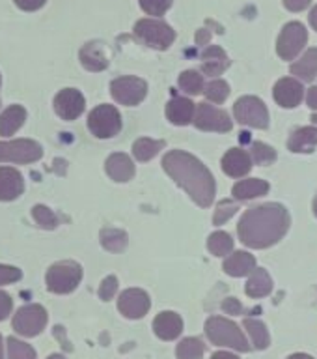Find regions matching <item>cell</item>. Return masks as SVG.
<instances>
[{"label": "cell", "instance_id": "cell-43", "mask_svg": "<svg viewBox=\"0 0 317 359\" xmlns=\"http://www.w3.org/2000/svg\"><path fill=\"white\" fill-rule=\"evenodd\" d=\"M11 309H13V302H11V297L8 296L6 292L0 290V322L10 316Z\"/></svg>", "mask_w": 317, "mask_h": 359}, {"label": "cell", "instance_id": "cell-41", "mask_svg": "<svg viewBox=\"0 0 317 359\" xmlns=\"http://www.w3.org/2000/svg\"><path fill=\"white\" fill-rule=\"evenodd\" d=\"M118 292V279L114 275H108L106 279H103L99 286V297L103 302H111L112 297L116 296Z\"/></svg>", "mask_w": 317, "mask_h": 359}, {"label": "cell", "instance_id": "cell-52", "mask_svg": "<svg viewBox=\"0 0 317 359\" xmlns=\"http://www.w3.org/2000/svg\"><path fill=\"white\" fill-rule=\"evenodd\" d=\"M47 359H66V358H64L62 353H50V355Z\"/></svg>", "mask_w": 317, "mask_h": 359}, {"label": "cell", "instance_id": "cell-37", "mask_svg": "<svg viewBox=\"0 0 317 359\" xmlns=\"http://www.w3.org/2000/svg\"><path fill=\"white\" fill-rule=\"evenodd\" d=\"M6 344H8V358L10 359H36L34 348L27 344V342L10 337Z\"/></svg>", "mask_w": 317, "mask_h": 359}, {"label": "cell", "instance_id": "cell-20", "mask_svg": "<svg viewBox=\"0 0 317 359\" xmlns=\"http://www.w3.org/2000/svg\"><path fill=\"white\" fill-rule=\"evenodd\" d=\"M230 66L228 55L224 53L218 45H211L202 53V72L209 75V77H217L223 75Z\"/></svg>", "mask_w": 317, "mask_h": 359}, {"label": "cell", "instance_id": "cell-44", "mask_svg": "<svg viewBox=\"0 0 317 359\" xmlns=\"http://www.w3.org/2000/svg\"><path fill=\"white\" fill-rule=\"evenodd\" d=\"M47 0H15L17 8H21L22 11H36L39 8H43Z\"/></svg>", "mask_w": 317, "mask_h": 359}, {"label": "cell", "instance_id": "cell-9", "mask_svg": "<svg viewBox=\"0 0 317 359\" xmlns=\"http://www.w3.org/2000/svg\"><path fill=\"white\" fill-rule=\"evenodd\" d=\"M47 322H49V314L45 307L38 303H30L17 311L13 316V330L22 337H36L45 330Z\"/></svg>", "mask_w": 317, "mask_h": 359}, {"label": "cell", "instance_id": "cell-8", "mask_svg": "<svg viewBox=\"0 0 317 359\" xmlns=\"http://www.w3.org/2000/svg\"><path fill=\"white\" fill-rule=\"evenodd\" d=\"M307 43L308 32L304 25L291 21L282 28V32L276 39V53H279L282 60H293V58L301 55V50L307 47Z\"/></svg>", "mask_w": 317, "mask_h": 359}, {"label": "cell", "instance_id": "cell-3", "mask_svg": "<svg viewBox=\"0 0 317 359\" xmlns=\"http://www.w3.org/2000/svg\"><path fill=\"white\" fill-rule=\"evenodd\" d=\"M206 335L215 346L234 348L237 352H248L251 344L246 341L245 333L235 322L223 316H211L206 322Z\"/></svg>", "mask_w": 317, "mask_h": 359}, {"label": "cell", "instance_id": "cell-42", "mask_svg": "<svg viewBox=\"0 0 317 359\" xmlns=\"http://www.w3.org/2000/svg\"><path fill=\"white\" fill-rule=\"evenodd\" d=\"M22 273L19 268H13V266H4L0 264V286L11 285V283H17L21 279Z\"/></svg>", "mask_w": 317, "mask_h": 359}, {"label": "cell", "instance_id": "cell-7", "mask_svg": "<svg viewBox=\"0 0 317 359\" xmlns=\"http://www.w3.org/2000/svg\"><path fill=\"white\" fill-rule=\"evenodd\" d=\"M88 129L97 139H111L122 131V114L114 105H99L90 112Z\"/></svg>", "mask_w": 317, "mask_h": 359}, {"label": "cell", "instance_id": "cell-14", "mask_svg": "<svg viewBox=\"0 0 317 359\" xmlns=\"http://www.w3.org/2000/svg\"><path fill=\"white\" fill-rule=\"evenodd\" d=\"M84 107H86L84 95L75 88L60 90L55 97L56 114H58L62 120H67V122L77 120V118L84 112Z\"/></svg>", "mask_w": 317, "mask_h": 359}, {"label": "cell", "instance_id": "cell-53", "mask_svg": "<svg viewBox=\"0 0 317 359\" xmlns=\"http://www.w3.org/2000/svg\"><path fill=\"white\" fill-rule=\"evenodd\" d=\"M0 359H4V344H2V335H0Z\"/></svg>", "mask_w": 317, "mask_h": 359}, {"label": "cell", "instance_id": "cell-48", "mask_svg": "<svg viewBox=\"0 0 317 359\" xmlns=\"http://www.w3.org/2000/svg\"><path fill=\"white\" fill-rule=\"evenodd\" d=\"M211 359H239V358L230 352H217V353H213Z\"/></svg>", "mask_w": 317, "mask_h": 359}, {"label": "cell", "instance_id": "cell-5", "mask_svg": "<svg viewBox=\"0 0 317 359\" xmlns=\"http://www.w3.org/2000/svg\"><path fill=\"white\" fill-rule=\"evenodd\" d=\"M136 39L153 49L164 50L174 43L176 32L161 19H140L133 28Z\"/></svg>", "mask_w": 317, "mask_h": 359}, {"label": "cell", "instance_id": "cell-18", "mask_svg": "<svg viewBox=\"0 0 317 359\" xmlns=\"http://www.w3.org/2000/svg\"><path fill=\"white\" fill-rule=\"evenodd\" d=\"M24 191L21 172L11 167H0V201H15Z\"/></svg>", "mask_w": 317, "mask_h": 359}, {"label": "cell", "instance_id": "cell-47", "mask_svg": "<svg viewBox=\"0 0 317 359\" xmlns=\"http://www.w3.org/2000/svg\"><path fill=\"white\" fill-rule=\"evenodd\" d=\"M307 103H308V107H310V109H317V86L308 88Z\"/></svg>", "mask_w": 317, "mask_h": 359}, {"label": "cell", "instance_id": "cell-45", "mask_svg": "<svg viewBox=\"0 0 317 359\" xmlns=\"http://www.w3.org/2000/svg\"><path fill=\"white\" fill-rule=\"evenodd\" d=\"M223 309L226 311V314H241V311H243L241 303L237 302L235 297H228V299L223 303Z\"/></svg>", "mask_w": 317, "mask_h": 359}, {"label": "cell", "instance_id": "cell-19", "mask_svg": "<svg viewBox=\"0 0 317 359\" xmlns=\"http://www.w3.org/2000/svg\"><path fill=\"white\" fill-rule=\"evenodd\" d=\"M196 105L187 97H172L167 103V118L174 126H189L195 122Z\"/></svg>", "mask_w": 317, "mask_h": 359}, {"label": "cell", "instance_id": "cell-21", "mask_svg": "<svg viewBox=\"0 0 317 359\" xmlns=\"http://www.w3.org/2000/svg\"><path fill=\"white\" fill-rule=\"evenodd\" d=\"M106 174L111 176L114 182H129L134 176V163L127 154H112L105 163Z\"/></svg>", "mask_w": 317, "mask_h": 359}, {"label": "cell", "instance_id": "cell-2", "mask_svg": "<svg viewBox=\"0 0 317 359\" xmlns=\"http://www.w3.org/2000/svg\"><path fill=\"white\" fill-rule=\"evenodd\" d=\"M162 168L176 184L189 193L198 206H211L217 193V184L209 168L200 159L183 150H172L162 157Z\"/></svg>", "mask_w": 317, "mask_h": 359}, {"label": "cell", "instance_id": "cell-10", "mask_svg": "<svg viewBox=\"0 0 317 359\" xmlns=\"http://www.w3.org/2000/svg\"><path fill=\"white\" fill-rule=\"evenodd\" d=\"M43 150L36 140L17 139L10 142H0V163H34L41 159Z\"/></svg>", "mask_w": 317, "mask_h": 359}, {"label": "cell", "instance_id": "cell-12", "mask_svg": "<svg viewBox=\"0 0 317 359\" xmlns=\"http://www.w3.org/2000/svg\"><path fill=\"white\" fill-rule=\"evenodd\" d=\"M112 97L122 105L134 107L142 103L148 94V84L139 77H120L111 83Z\"/></svg>", "mask_w": 317, "mask_h": 359}, {"label": "cell", "instance_id": "cell-26", "mask_svg": "<svg viewBox=\"0 0 317 359\" xmlns=\"http://www.w3.org/2000/svg\"><path fill=\"white\" fill-rule=\"evenodd\" d=\"M291 73H293L299 81L312 83L314 79L317 77V47L308 49L295 64H291Z\"/></svg>", "mask_w": 317, "mask_h": 359}, {"label": "cell", "instance_id": "cell-1", "mask_svg": "<svg viewBox=\"0 0 317 359\" xmlns=\"http://www.w3.org/2000/svg\"><path fill=\"white\" fill-rule=\"evenodd\" d=\"M291 219L290 213L282 204L269 202L262 206L248 208L239 224L237 234L241 241L251 249H267V247L279 243L290 230Z\"/></svg>", "mask_w": 317, "mask_h": 359}, {"label": "cell", "instance_id": "cell-15", "mask_svg": "<svg viewBox=\"0 0 317 359\" xmlns=\"http://www.w3.org/2000/svg\"><path fill=\"white\" fill-rule=\"evenodd\" d=\"M273 95L274 101L280 107H284V109H295L297 105H301L302 97H304V86H302L299 79L284 77L274 84Z\"/></svg>", "mask_w": 317, "mask_h": 359}, {"label": "cell", "instance_id": "cell-11", "mask_svg": "<svg viewBox=\"0 0 317 359\" xmlns=\"http://www.w3.org/2000/svg\"><path fill=\"white\" fill-rule=\"evenodd\" d=\"M192 123L202 131H217V133H228L234 128L228 112L215 105H209L207 101L196 105L195 122Z\"/></svg>", "mask_w": 317, "mask_h": 359}, {"label": "cell", "instance_id": "cell-33", "mask_svg": "<svg viewBox=\"0 0 317 359\" xmlns=\"http://www.w3.org/2000/svg\"><path fill=\"white\" fill-rule=\"evenodd\" d=\"M207 249L215 255V257H226L230 252L234 251V240L232 236L226 232H213L207 240Z\"/></svg>", "mask_w": 317, "mask_h": 359}, {"label": "cell", "instance_id": "cell-40", "mask_svg": "<svg viewBox=\"0 0 317 359\" xmlns=\"http://www.w3.org/2000/svg\"><path fill=\"white\" fill-rule=\"evenodd\" d=\"M239 210V204L232 201H223L217 204V210H215V217H213V223L215 224H223L226 223L234 213H237Z\"/></svg>", "mask_w": 317, "mask_h": 359}, {"label": "cell", "instance_id": "cell-39", "mask_svg": "<svg viewBox=\"0 0 317 359\" xmlns=\"http://www.w3.org/2000/svg\"><path fill=\"white\" fill-rule=\"evenodd\" d=\"M174 0H140V8L151 17H161L164 15Z\"/></svg>", "mask_w": 317, "mask_h": 359}, {"label": "cell", "instance_id": "cell-35", "mask_svg": "<svg viewBox=\"0 0 317 359\" xmlns=\"http://www.w3.org/2000/svg\"><path fill=\"white\" fill-rule=\"evenodd\" d=\"M252 161L256 163V165H271V163L276 161V150H274L273 146L265 144V142H252V150H251Z\"/></svg>", "mask_w": 317, "mask_h": 359}, {"label": "cell", "instance_id": "cell-46", "mask_svg": "<svg viewBox=\"0 0 317 359\" xmlns=\"http://www.w3.org/2000/svg\"><path fill=\"white\" fill-rule=\"evenodd\" d=\"M312 0H284V6L290 11H302L307 10L308 6H310Z\"/></svg>", "mask_w": 317, "mask_h": 359}, {"label": "cell", "instance_id": "cell-28", "mask_svg": "<svg viewBox=\"0 0 317 359\" xmlns=\"http://www.w3.org/2000/svg\"><path fill=\"white\" fill-rule=\"evenodd\" d=\"M24 120H27V111L21 105H11L0 114V135L10 137V135L17 133Z\"/></svg>", "mask_w": 317, "mask_h": 359}, {"label": "cell", "instance_id": "cell-17", "mask_svg": "<svg viewBox=\"0 0 317 359\" xmlns=\"http://www.w3.org/2000/svg\"><path fill=\"white\" fill-rule=\"evenodd\" d=\"M153 331L161 341H174L183 331V320L172 311H164V313L157 314L153 320Z\"/></svg>", "mask_w": 317, "mask_h": 359}, {"label": "cell", "instance_id": "cell-29", "mask_svg": "<svg viewBox=\"0 0 317 359\" xmlns=\"http://www.w3.org/2000/svg\"><path fill=\"white\" fill-rule=\"evenodd\" d=\"M164 148V140H153L148 137L134 140L133 144V156L136 157V161H150L151 157H155L159 151Z\"/></svg>", "mask_w": 317, "mask_h": 359}, {"label": "cell", "instance_id": "cell-6", "mask_svg": "<svg viewBox=\"0 0 317 359\" xmlns=\"http://www.w3.org/2000/svg\"><path fill=\"white\" fill-rule=\"evenodd\" d=\"M235 120L241 126H248V128L256 129H267L269 128V111L265 103L256 95H243L235 101L234 105Z\"/></svg>", "mask_w": 317, "mask_h": 359}, {"label": "cell", "instance_id": "cell-4", "mask_svg": "<svg viewBox=\"0 0 317 359\" xmlns=\"http://www.w3.org/2000/svg\"><path fill=\"white\" fill-rule=\"evenodd\" d=\"M83 268L73 260L52 264L47 271V288L52 294H69L80 285Z\"/></svg>", "mask_w": 317, "mask_h": 359}, {"label": "cell", "instance_id": "cell-32", "mask_svg": "<svg viewBox=\"0 0 317 359\" xmlns=\"http://www.w3.org/2000/svg\"><path fill=\"white\" fill-rule=\"evenodd\" d=\"M101 245L111 252H122L127 247V234L118 229H105L101 232Z\"/></svg>", "mask_w": 317, "mask_h": 359}, {"label": "cell", "instance_id": "cell-49", "mask_svg": "<svg viewBox=\"0 0 317 359\" xmlns=\"http://www.w3.org/2000/svg\"><path fill=\"white\" fill-rule=\"evenodd\" d=\"M308 21H310L312 28L317 32V6H316V8H314L312 11H310V15H308Z\"/></svg>", "mask_w": 317, "mask_h": 359}, {"label": "cell", "instance_id": "cell-31", "mask_svg": "<svg viewBox=\"0 0 317 359\" xmlns=\"http://www.w3.org/2000/svg\"><path fill=\"white\" fill-rule=\"evenodd\" d=\"M178 84L181 92L189 95H198L204 92V77H202L200 73L196 72V69H187L179 75L178 79Z\"/></svg>", "mask_w": 317, "mask_h": 359}, {"label": "cell", "instance_id": "cell-51", "mask_svg": "<svg viewBox=\"0 0 317 359\" xmlns=\"http://www.w3.org/2000/svg\"><path fill=\"white\" fill-rule=\"evenodd\" d=\"M288 359H314L312 355H308V353H293V355H290Z\"/></svg>", "mask_w": 317, "mask_h": 359}, {"label": "cell", "instance_id": "cell-55", "mask_svg": "<svg viewBox=\"0 0 317 359\" xmlns=\"http://www.w3.org/2000/svg\"><path fill=\"white\" fill-rule=\"evenodd\" d=\"M312 122L317 126V114H312Z\"/></svg>", "mask_w": 317, "mask_h": 359}, {"label": "cell", "instance_id": "cell-54", "mask_svg": "<svg viewBox=\"0 0 317 359\" xmlns=\"http://www.w3.org/2000/svg\"><path fill=\"white\" fill-rule=\"evenodd\" d=\"M314 213H316V217H317V195L316 198H314Z\"/></svg>", "mask_w": 317, "mask_h": 359}, {"label": "cell", "instance_id": "cell-24", "mask_svg": "<svg viewBox=\"0 0 317 359\" xmlns=\"http://www.w3.org/2000/svg\"><path fill=\"white\" fill-rule=\"evenodd\" d=\"M223 269L232 277H245L256 269V258L252 257L251 252L237 251L224 260Z\"/></svg>", "mask_w": 317, "mask_h": 359}, {"label": "cell", "instance_id": "cell-25", "mask_svg": "<svg viewBox=\"0 0 317 359\" xmlns=\"http://www.w3.org/2000/svg\"><path fill=\"white\" fill-rule=\"evenodd\" d=\"M271 185L265 182V180L260 178H248V180H241L234 185V198L237 201H251V198H258V196L267 195Z\"/></svg>", "mask_w": 317, "mask_h": 359}, {"label": "cell", "instance_id": "cell-23", "mask_svg": "<svg viewBox=\"0 0 317 359\" xmlns=\"http://www.w3.org/2000/svg\"><path fill=\"white\" fill-rule=\"evenodd\" d=\"M317 146V128L307 126V128H299L291 133L288 140V148L293 154H312Z\"/></svg>", "mask_w": 317, "mask_h": 359}, {"label": "cell", "instance_id": "cell-30", "mask_svg": "<svg viewBox=\"0 0 317 359\" xmlns=\"http://www.w3.org/2000/svg\"><path fill=\"white\" fill-rule=\"evenodd\" d=\"M245 330L248 331V335L252 339V344L256 350H265L271 344V337L262 320L256 318H245Z\"/></svg>", "mask_w": 317, "mask_h": 359}, {"label": "cell", "instance_id": "cell-27", "mask_svg": "<svg viewBox=\"0 0 317 359\" xmlns=\"http://www.w3.org/2000/svg\"><path fill=\"white\" fill-rule=\"evenodd\" d=\"M246 296L254 297H265L271 294L273 290V279H271V275L267 273V269L263 268H256L252 271V277L246 283Z\"/></svg>", "mask_w": 317, "mask_h": 359}, {"label": "cell", "instance_id": "cell-22", "mask_svg": "<svg viewBox=\"0 0 317 359\" xmlns=\"http://www.w3.org/2000/svg\"><path fill=\"white\" fill-rule=\"evenodd\" d=\"M80 64L88 72H103L108 67V56L105 55L103 43L99 41H90L80 49Z\"/></svg>", "mask_w": 317, "mask_h": 359}, {"label": "cell", "instance_id": "cell-50", "mask_svg": "<svg viewBox=\"0 0 317 359\" xmlns=\"http://www.w3.org/2000/svg\"><path fill=\"white\" fill-rule=\"evenodd\" d=\"M207 39H209V34L206 32V30H200V32H198V36H196V41H198V43H206Z\"/></svg>", "mask_w": 317, "mask_h": 359}, {"label": "cell", "instance_id": "cell-38", "mask_svg": "<svg viewBox=\"0 0 317 359\" xmlns=\"http://www.w3.org/2000/svg\"><path fill=\"white\" fill-rule=\"evenodd\" d=\"M32 217L34 221L45 230H55L58 226V217H56L55 213L50 212L49 208L43 206V204H38V206H34L32 210Z\"/></svg>", "mask_w": 317, "mask_h": 359}, {"label": "cell", "instance_id": "cell-16", "mask_svg": "<svg viewBox=\"0 0 317 359\" xmlns=\"http://www.w3.org/2000/svg\"><path fill=\"white\" fill-rule=\"evenodd\" d=\"M252 156L243 148H232L224 154L223 170L232 178H243L252 170Z\"/></svg>", "mask_w": 317, "mask_h": 359}, {"label": "cell", "instance_id": "cell-13", "mask_svg": "<svg viewBox=\"0 0 317 359\" xmlns=\"http://www.w3.org/2000/svg\"><path fill=\"white\" fill-rule=\"evenodd\" d=\"M150 296H148L144 290H140V288L123 290L122 294H120V297H118V309H120V313H122L125 318H144L146 314H148V311H150Z\"/></svg>", "mask_w": 317, "mask_h": 359}, {"label": "cell", "instance_id": "cell-56", "mask_svg": "<svg viewBox=\"0 0 317 359\" xmlns=\"http://www.w3.org/2000/svg\"><path fill=\"white\" fill-rule=\"evenodd\" d=\"M0 83H2V81H0Z\"/></svg>", "mask_w": 317, "mask_h": 359}, {"label": "cell", "instance_id": "cell-34", "mask_svg": "<svg viewBox=\"0 0 317 359\" xmlns=\"http://www.w3.org/2000/svg\"><path fill=\"white\" fill-rule=\"evenodd\" d=\"M204 342L195 337H187L183 341L179 342L176 348V355L178 359H202L204 358Z\"/></svg>", "mask_w": 317, "mask_h": 359}, {"label": "cell", "instance_id": "cell-36", "mask_svg": "<svg viewBox=\"0 0 317 359\" xmlns=\"http://www.w3.org/2000/svg\"><path fill=\"white\" fill-rule=\"evenodd\" d=\"M204 94H206V97L211 103H217V105H220V103H224L226 101V97L230 95V86L226 81H220V79H217V81H211V83L207 84L206 88H204Z\"/></svg>", "mask_w": 317, "mask_h": 359}]
</instances>
